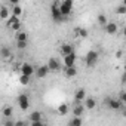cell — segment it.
<instances>
[{
    "instance_id": "obj_1",
    "label": "cell",
    "mask_w": 126,
    "mask_h": 126,
    "mask_svg": "<svg viewBox=\"0 0 126 126\" xmlns=\"http://www.w3.org/2000/svg\"><path fill=\"white\" fill-rule=\"evenodd\" d=\"M73 8H74V0H62L59 3V12L62 16H68L73 12Z\"/></svg>"
},
{
    "instance_id": "obj_2",
    "label": "cell",
    "mask_w": 126,
    "mask_h": 126,
    "mask_svg": "<svg viewBox=\"0 0 126 126\" xmlns=\"http://www.w3.org/2000/svg\"><path fill=\"white\" fill-rule=\"evenodd\" d=\"M6 27L12 31H18L21 30V18H16L14 15H11L8 19H6Z\"/></svg>"
},
{
    "instance_id": "obj_3",
    "label": "cell",
    "mask_w": 126,
    "mask_h": 126,
    "mask_svg": "<svg viewBox=\"0 0 126 126\" xmlns=\"http://www.w3.org/2000/svg\"><path fill=\"white\" fill-rule=\"evenodd\" d=\"M98 59H99V53H98L96 50H89V52L86 53V58H85L88 67H94V65H96Z\"/></svg>"
},
{
    "instance_id": "obj_4",
    "label": "cell",
    "mask_w": 126,
    "mask_h": 126,
    "mask_svg": "<svg viewBox=\"0 0 126 126\" xmlns=\"http://www.w3.org/2000/svg\"><path fill=\"white\" fill-rule=\"evenodd\" d=\"M18 105H19V108L22 111H27L30 108V96L27 94H21L18 96Z\"/></svg>"
},
{
    "instance_id": "obj_5",
    "label": "cell",
    "mask_w": 126,
    "mask_h": 126,
    "mask_svg": "<svg viewBox=\"0 0 126 126\" xmlns=\"http://www.w3.org/2000/svg\"><path fill=\"white\" fill-rule=\"evenodd\" d=\"M34 67L30 64V62H24V64H21L19 65V73H22V74H27V76H30V77H33L34 76Z\"/></svg>"
},
{
    "instance_id": "obj_6",
    "label": "cell",
    "mask_w": 126,
    "mask_h": 126,
    "mask_svg": "<svg viewBox=\"0 0 126 126\" xmlns=\"http://www.w3.org/2000/svg\"><path fill=\"white\" fill-rule=\"evenodd\" d=\"M105 104H107V107H108L110 110H114V111H119V110L123 107L117 98H108V99L105 101Z\"/></svg>"
},
{
    "instance_id": "obj_7",
    "label": "cell",
    "mask_w": 126,
    "mask_h": 126,
    "mask_svg": "<svg viewBox=\"0 0 126 126\" xmlns=\"http://www.w3.org/2000/svg\"><path fill=\"white\" fill-rule=\"evenodd\" d=\"M50 15H52V18L55 21H62V18H64V16H62L61 12H59V3H53L50 6Z\"/></svg>"
},
{
    "instance_id": "obj_8",
    "label": "cell",
    "mask_w": 126,
    "mask_h": 126,
    "mask_svg": "<svg viewBox=\"0 0 126 126\" xmlns=\"http://www.w3.org/2000/svg\"><path fill=\"white\" fill-rule=\"evenodd\" d=\"M46 65H47L49 71H59L61 70V62L56 58H49V61H47Z\"/></svg>"
},
{
    "instance_id": "obj_9",
    "label": "cell",
    "mask_w": 126,
    "mask_h": 126,
    "mask_svg": "<svg viewBox=\"0 0 126 126\" xmlns=\"http://www.w3.org/2000/svg\"><path fill=\"white\" fill-rule=\"evenodd\" d=\"M76 61H77V56L74 52L68 53V55H64V67H73L76 64Z\"/></svg>"
},
{
    "instance_id": "obj_10",
    "label": "cell",
    "mask_w": 126,
    "mask_h": 126,
    "mask_svg": "<svg viewBox=\"0 0 126 126\" xmlns=\"http://www.w3.org/2000/svg\"><path fill=\"white\" fill-rule=\"evenodd\" d=\"M47 74H49L47 65H42V67H37V68L34 70V76H36L37 79H43V77H46Z\"/></svg>"
},
{
    "instance_id": "obj_11",
    "label": "cell",
    "mask_w": 126,
    "mask_h": 126,
    "mask_svg": "<svg viewBox=\"0 0 126 126\" xmlns=\"http://www.w3.org/2000/svg\"><path fill=\"white\" fill-rule=\"evenodd\" d=\"M104 30L107 34H116L119 31V25H117V22H107L104 25Z\"/></svg>"
},
{
    "instance_id": "obj_12",
    "label": "cell",
    "mask_w": 126,
    "mask_h": 126,
    "mask_svg": "<svg viewBox=\"0 0 126 126\" xmlns=\"http://www.w3.org/2000/svg\"><path fill=\"white\" fill-rule=\"evenodd\" d=\"M11 15L16 16V18H22V15H24V9L21 8V5H14V6L11 8Z\"/></svg>"
},
{
    "instance_id": "obj_13",
    "label": "cell",
    "mask_w": 126,
    "mask_h": 126,
    "mask_svg": "<svg viewBox=\"0 0 126 126\" xmlns=\"http://www.w3.org/2000/svg\"><path fill=\"white\" fill-rule=\"evenodd\" d=\"M74 36L76 39H86L88 37V30L83 27H76L74 28Z\"/></svg>"
},
{
    "instance_id": "obj_14",
    "label": "cell",
    "mask_w": 126,
    "mask_h": 126,
    "mask_svg": "<svg viewBox=\"0 0 126 126\" xmlns=\"http://www.w3.org/2000/svg\"><path fill=\"white\" fill-rule=\"evenodd\" d=\"M85 98H86V91H85V89H77L76 94H74V102H76V104L83 102Z\"/></svg>"
},
{
    "instance_id": "obj_15",
    "label": "cell",
    "mask_w": 126,
    "mask_h": 126,
    "mask_svg": "<svg viewBox=\"0 0 126 126\" xmlns=\"http://www.w3.org/2000/svg\"><path fill=\"white\" fill-rule=\"evenodd\" d=\"M71 52H74V49H73V46L68 45V43H64V45L59 46V53H61L62 56H64V55H68V53H71Z\"/></svg>"
},
{
    "instance_id": "obj_16",
    "label": "cell",
    "mask_w": 126,
    "mask_h": 126,
    "mask_svg": "<svg viewBox=\"0 0 126 126\" xmlns=\"http://www.w3.org/2000/svg\"><path fill=\"white\" fill-rule=\"evenodd\" d=\"M64 74H65V77L73 79V77L77 76V68H76L74 65H73V67H64Z\"/></svg>"
},
{
    "instance_id": "obj_17",
    "label": "cell",
    "mask_w": 126,
    "mask_h": 126,
    "mask_svg": "<svg viewBox=\"0 0 126 126\" xmlns=\"http://www.w3.org/2000/svg\"><path fill=\"white\" fill-rule=\"evenodd\" d=\"M83 101H85L83 105H85L86 110H94V108L96 107V99H95V98H88V96H86Z\"/></svg>"
},
{
    "instance_id": "obj_18",
    "label": "cell",
    "mask_w": 126,
    "mask_h": 126,
    "mask_svg": "<svg viewBox=\"0 0 126 126\" xmlns=\"http://www.w3.org/2000/svg\"><path fill=\"white\" fill-rule=\"evenodd\" d=\"M68 111H70V107H68L65 102H62V104H59V105L56 107V113H58L59 116H67Z\"/></svg>"
},
{
    "instance_id": "obj_19",
    "label": "cell",
    "mask_w": 126,
    "mask_h": 126,
    "mask_svg": "<svg viewBox=\"0 0 126 126\" xmlns=\"http://www.w3.org/2000/svg\"><path fill=\"white\" fill-rule=\"evenodd\" d=\"M18 82H19V85H21V86H28V85H30V82H31V77H30V76H27V74L19 73V76H18Z\"/></svg>"
},
{
    "instance_id": "obj_20",
    "label": "cell",
    "mask_w": 126,
    "mask_h": 126,
    "mask_svg": "<svg viewBox=\"0 0 126 126\" xmlns=\"http://www.w3.org/2000/svg\"><path fill=\"white\" fill-rule=\"evenodd\" d=\"M85 105H83V102H79V104H76V107L73 108V116H83V113H85Z\"/></svg>"
},
{
    "instance_id": "obj_21",
    "label": "cell",
    "mask_w": 126,
    "mask_h": 126,
    "mask_svg": "<svg viewBox=\"0 0 126 126\" xmlns=\"http://www.w3.org/2000/svg\"><path fill=\"white\" fill-rule=\"evenodd\" d=\"M11 16V11L8 9V6H0V19L6 21Z\"/></svg>"
},
{
    "instance_id": "obj_22",
    "label": "cell",
    "mask_w": 126,
    "mask_h": 126,
    "mask_svg": "<svg viewBox=\"0 0 126 126\" xmlns=\"http://www.w3.org/2000/svg\"><path fill=\"white\" fill-rule=\"evenodd\" d=\"M15 40L16 42H27L28 40V36H27V33L18 30V31H15Z\"/></svg>"
},
{
    "instance_id": "obj_23",
    "label": "cell",
    "mask_w": 126,
    "mask_h": 126,
    "mask_svg": "<svg viewBox=\"0 0 126 126\" xmlns=\"http://www.w3.org/2000/svg\"><path fill=\"white\" fill-rule=\"evenodd\" d=\"M28 119H30V123L31 122H39V120H43V116H42V113L40 111H31V114L28 116Z\"/></svg>"
},
{
    "instance_id": "obj_24",
    "label": "cell",
    "mask_w": 126,
    "mask_h": 126,
    "mask_svg": "<svg viewBox=\"0 0 126 126\" xmlns=\"http://www.w3.org/2000/svg\"><path fill=\"white\" fill-rule=\"evenodd\" d=\"M83 120H82V116H74L71 120H70V125L71 126H82Z\"/></svg>"
},
{
    "instance_id": "obj_25",
    "label": "cell",
    "mask_w": 126,
    "mask_h": 126,
    "mask_svg": "<svg viewBox=\"0 0 126 126\" xmlns=\"http://www.w3.org/2000/svg\"><path fill=\"white\" fill-rule=\"evenodd\" d=\"M11 55H12V52H11V49H9V47L3 46L2 49H0V56H2V58H5V59H6V58H9Z\"/></svg>"
},
{
    "instance_id": "obj_26",
    "label": "cell",
    "mask_w": 126,
    "mask_h": 126,
    "mask_svg": "<svg viewBox=\"0 0 126 126\" xmlns=\"http://www.w3.org/2000/svg\"><path fill=\"white\" fill-rule=\"evenodd\" d=\"M2 114H3L5 117H11V116L14 114V108H12L11 105H6V107H3V110H2Z\"/></svg>"
},
{
    "instance_id": "obj_27",
    "label": "cell",
    "mask_w": 126,
    "mask_h": 126,
    "mask_svg": "<svg viewBox=\"0 0 126 126\" xmlns=\"http://www.w3.org/2000/svg\"><path fill=\"white\" fill-rule=\"evenodd\" d=\"M96 19H98V24H99V25H102V27H104V25L108 22V19H107V16H105L104 14H99Z\"/></svg>"
},
{
    "instance_id": "obj_28",
    "label": "cell",
    "mask_w": 126,
    "mask_h": 126,
    "mask_svg": "<svg viewBox=\"0 0 126 126\" xmlns=\"http://www.w3.org/2000/svg\"><path fill=\"white\" fill-rule=\"evenodd\" d=\"M116 14H117V15H120V16L126 15V6H125V5H120V6L116 9Z\"/></svg>"
},
{
    "instance_id": "obj_29",
    "label": "cell",
    "mask_w": 126,
    "mask_h": 126,
    "mask_svg": "<svg viewBox=\"0 0 126 126\" xmlns=\"http://www.w3.org/2000/svg\"><path fill=\"white\" fill-rule=\"evenodd\" d=\"M117 99L120 101V104H122V105H126V92H125V91H122Z\"/></svg>"
},
{
    "instance_id": "obj_30",
    "label": "cell",
    "mask_w": 126,
    "mask_h": 126,
    "mask_svg": "<svg viewBox=\"0 0 126 126\" xmlns=\"http://www.w3.org/2000/svg\"><path fill=\"white\" fill-rule=\"evenodd\" d=\"M16 47L18 49H25L27 47V42H16Z\"/></svg>"
},
{
    "instance_id": "obj_31",
    "label": "cell",
    "mask_w": 126,
    "mask_h": 126,
    "mask_svg": "<svg viewBox=\"0 0 126 126\" xmlns=\"http://www.w3.org/2000/svg\"><path fill=\"white\" fill-rule=\"evenodd\" d=\"M43 125V120H39V122H31V126H42Z\"/></svg>"
},
{
    "instance_id": "obj_32",
    "label": "cell",
    "mask_w": 126,
    "mask_h": 126,
    "mask_svg": "<svg viewBox=\"0 0 126 126\" xmlns=\"http://www.w3.org/2000/svg\"><path fill=\"white\" fill-rule=\"evenodd\" d=\"M8 2L14 6V5H19V2H21V0H8Z\"/></svg>"
},
{
    "instance_id": "obj_33",
    "label": "cell",
    "mask_w": 126,
    "mask_h": 126,
    "mask_svg": "<svg viewBox=\"0 0 126 126\" xmlns=\"http://www.w3.org/2000/svg\"><path fill=\"white\" fill-rule=\"evenodd\" d=\"M122 56H123V50H117V52H116V58H119V59H120Z\"/></svg>"
}]
</instances>
